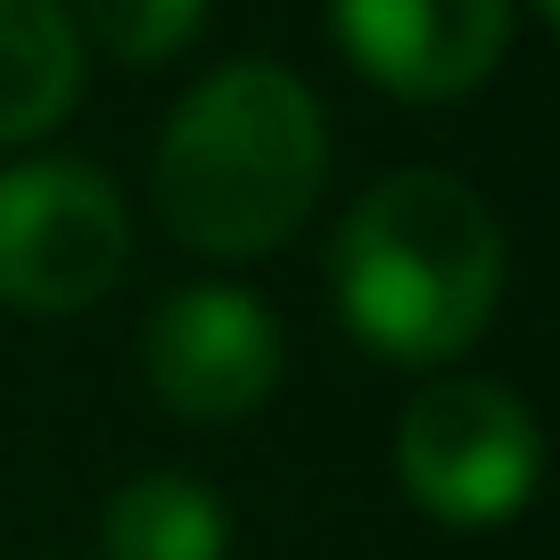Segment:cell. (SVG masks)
<instances>
[{
	"label": "cell",
	"mask_w": 560,
	"mask_h": 560,
	"mask_svg": "<svg viewBox=\"0 0 560 560\" xmlns=\"http://www.w3.org/2000/svg\"><path fill=\"white\" fill-rule=\"evenodd\" d=\"M544 429L520 387L438 371L396 420V487L438 527H503L536 503Z\"/></svg>",
	"instance_id": "obj_3"
},
{
	"label": "cell",
	"mask_w": 560,
	"mask_h": 560,
	"mask_svg": "<svg viewBox=\"0 0 560 560\" xmlns=\"http://www.w3.org/2000/svg\"><path fill=\"white\" fill-rule=\"evenodd\" d=\"M330 182V116L314 83L272 58H231L174 100L149 158L158 223L190 256L247 264L305 231Z\"/></svg>",
	"instance_id": "obj_1"
},
{
	"label": "cell",
	"mask_w": 560,
	"mask_h": 560,
	"mask_svg": "<svg viewBox=\"0 0 560 560\" xmlns=\"http://www.w3.org/2000/svg\"><path fill=\"white\" fill-rule=\"evenodd\" d=\"M330 34L387 100L454 107L503 74L520 0H330Z\"/></svg>",
	"instance_id": "obj_6"
},
{
	"label": "cell",
	"mask_w": 560,
	"mask_h": 560,
	"mask_svg": "<svg viewBox=\"0 0 560 560\" xmlns=\"http://www.w3.org/2000/svg\"><path fill=\"white\" fill-rule=\"evenodd\" d=\"M83 50L100 42L116 67H165L207 34V0H67Z\"/></svg>",
	"instance_id": "obj_9"
},
{
	"label": "cell",
	"mask_w": 560,
	"mask_h": 560,
	"mask_svg": "<svg viewBox=\"0 0 560 560\" xmlns=\"http://www.w3.org/2000/svg\"><path fill=\"white\" fill-rule=\"evenodd\" d=\"M503 280H511L503 214L438 165L380 174L330 240L338 322L380 363L404 371H445L454 354H470L503 305Z\"/></svg>",
	"instance_id": "obj_2"
},
{
	"label": "cell",
	"mask_w": 560,
	"mask_h": 560,
	"mask_svg": "<svg viewBox=\"0 0 560 560\" xmlns=\"http://www.w3.org/2000/svg\"><path fill=\"white\" fill-rule=\"evenodd\" d=\"M83 34L67 0H0V149H25L83 100Z\"/></svg>",
	"instance_id": "obj_7"
},
{
	"label": "cell",
	"mask_w": 560,
	"mask_h": 560,
	"mask_svg": "<svg viewBox=\"0 0 560 560\" xmlns=\"http://www.w3.org/2000/svg\"><path fill=\"white\" fill-rule=\"evenodd\" d=\"M231 511L190 470H140L100 511V560H223Z\"/></svg>",
	"instance_id": "obj_8"
},
{
	"label": "cell",
	"mask_w": 560,
	"mask_h": 560,
	"mask_svg": "<svg viewBox=\"0 0 560 560\" xmlns=\"http://www.w3.org/2000/svg\"><path fill=\"white\" fill-rule=\"evenodd\" d=\"M140 380L190 429H231L280 387V322L240 280H182L140 322Z\"/></svg>",
	"instance_id": "obj_5"
},
{
	"label": "cell",
	"mask_w": 560,
	"mask_h": 560,
	"mask_svg": "<svg viewBox=\"0 0 560 560\" xmlns=\"http://www.w3.org/2000/svg\"><path fill=\"white\" fill-rule=\"evenodd\" d=\"M132 272V207L83 158L0 165V305L9 314H83Z\"/></svg>",
	"instance_id": "obj_4"
},
{
	"label": "cell",
	"mask_w": 560,
	"mask_h": 560,
	"mask_svg": "<svg viewBox=\"0 0 560 560\" xmlns=\"http://www.w3.org/2000/svg\"><path fill=\"white\" fill-rule=\"evenodd\" d=\"M527 9H536V18H544V25H552V18H560V0H527Z\"/></svg>",
	"instance_id": "obj_10"
}]
</instances>
